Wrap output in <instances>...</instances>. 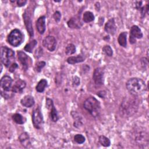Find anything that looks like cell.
<instances>
[{"label":"cell","mask_w":149,"mask_h":149,"mask_svg":"<svg viewBox=\"0 0 149 149\" xmlns=\"http://www.w3.org/2000/svg\"><path fill=\"white\" fill-rule=\"evenodd\" d=\"M18 60L22 66L24 70H27L29 67V57L23 51H18L17 52Z\"/></svg>","instance_id":"15"},{"label":"cell","mask_w":149,"mask_h":149,"mask_svg":"<svg viewBox=\"0 0 149 149\" xmlns=\"http://www.w3.org/2000/svg\"><path fill=\"white\" fill-rule=\"evenodd\" d=\"M24 40V36L19 29L12 30L7 37L8 42L14 47L19 46Z\"/></svg>","instance_id":"6"},{"label":"cell","mask_w":149,"mask_h":149,"mask_svg":"<svg viewBox=\"0 0 149 149\" xmlns=\"http://www.w3.org/2000/svg\"><path fill=\"white\" fill-rule=\"evenodd\" d=\"M141 64L143 68L144 69L146 67L148 66V59L146 58H142L141 59Z\"/></svg>","instance_id":"37"},{"label":"cell","mask_w":149,"mask_h":149,"mask_svg":"<svg viewBox=\"0 0 149 149\" xmlns=\"http://www.w3.org/2000/svg\"><path fill=\"white\" fill-rule=\"evenodd\" d=\"M83 107L93 117L98 116L100 113V102L94 97L91 96L88 97L83 103Z\"/></svg>","instance_id":"3"},{"label":"cell","mask_w":149,"mask_h":149,"mask_svg":"<svg viewBox=\"0 0 149 149\" xmlns=\"http://www.w3.org/2000/svg\"><path fill=\"white\" fill-rule=\"evenodd\" d=\"M45 107L49 111V116L51 120L54 122H56L59 119V116L52 99L49 98H46Z\"/></svg>","instance_id":"8"},{"label":"cell","mask_w":149,"mask_h":149,"mask_svg":"<svg viewBox=\"0 0 149 149\" xmlns=\"http://www.w3.org/2000/svg\"><path fill=\"white\" fill-rule=\"evenodd\" d=\"M12 119L18 125H22L24 123V118L23 116L18 113H16L12 115Z\"/></svg>","instance_id":"27"},{"label":"cell","mask_w":149,"mask_h":149,"mask_svg":"<svg viewBox=\"0 0 149 149\" xmlns=\"http://www.w3.org/2000/svg\"><path fill=\"white\" fill-rule=\"evenodd\" d=\"M84 61V58L80 55H78L76 56H69L66 59V62L70 65L83 62Z\"/></svg>","instance_id":"22"},{"label":"cell","mask_w":149,"mask_h":149,"mask_svg":"<svg viewBox=\"0 0 149 149\" xmlns=\"http://www.w3.org/2000/svg\"><path fill=\"white\" fill-rule=\"evenodd\" d=\"M14 93L12 91H3L2 90H1V95L2 97H3L5 99H9L13 97Z\"/></svg>","instance_id":"31"},{"label":"cell","mask_w":149,"mask_h":149,"mask_svg":"<svg viewBox=\"0 0 149 149\" xmlns=\"http://www.w3.org/2000/svg\"><path fill=\"white\" fill-rule=\"evenodd\" d=\"M116 26L114 18L109 19L107 22L105 24L104 30L108 34L113 36L116 31Z\"/></svg>","instance_id":"16"},{"label":"cell","mask_w":149,"mask_h":149,"mask_svg":"<svg viewBox=\"0 0 149 149\" xmlns=\"http://www.w3.org/2000/svg\"><path fill=\"white\" fill-rule=\"evenodd\" d=\"M46 65V62L44 61H39L38 62L36 63V65H35V68L34 69L35 70L39 73L41 71L42 69Z\"/></svg>","instance_id":"32"},{"label":"cell","mask_w":149,"mask_h":149,"mask_svg":"<svg viewBox=\"0 0 149 149\" xmlns=\"http://www.w3.org/2000/svg\"><path fill=\"white\" fill-rule=\"evenodd\" d=\"M98 141L101 146L105 147H108L111 145V141L109 138L104 135H101L99 136Z\"/></svg>","instance_id":"25"},{"label":"cell","mask_w":149,"mask_h":149,"mask_svg":"<svg viewBox=\"0 0 149 149\" xmlns=\"http://www.w3.org/2000/svg\"><path fill=\"white\" fill-rule=\"evenodd\" d=\"M73 139H74V141L79 144H83L86 141V139H85L84 136L81 134H77L74 135Z\"/></svg>","instance_id":"30"},{"label":"cell","mask_w":149,"mask_h":149,"mask_svg":"<svg viewBox=\"0 0 149 149\" xmlns=\"http://www.w3.org/2000/svg\"><path fill=\"white\" fill-rule=\"evenodd\" d=\"M139 106V101L137 96L126 97L123 99L120 105V113L125 117L132 116L137 112Z\"/></svg>","instance_id":"1"},{"label":"cell","mask_w":149,"mask_h":149,"mask_svg":"<svg viewBox=\"0 0 149 149\" xmlns=\"http://www.w3.org/2000/svg\"><path fill=\"white\" fill-rule=\"evenodd\" d=\"M139 10L140 12L141 18H144L146 13L148 14V5L146 4V6H143Z\"/></svg>","instance_id":"33"},{"label":"cell","mask_w":149,"mask_h":149,"mask_svg":"<svg viewBox=\"0 0 149 149\" xmlns=\"http://www.w3.org/2000/svg\"><path fill=\"white\" fill-rule=\"evenodd\" d=\"M80 78L77 76H74L72 79V84L73 86H77L80 84Z\"/></svg>","instance_id":"35"},{"label":"cell","mask_w":149,"mask_h":149,"mask_svg":"<svg viewBox=\"0 0 149 149\" xmlns=\"http://www.w3.org/2000/svg\"><path fill=\"white\" fill-rule=\"evenodd\" d=\"M127 32L123 31L119 34L118 37V42L120 46L126 48L127 47Z\"/></svg>","instance_id":"21"},{"label":"cell","mask_w":149,"mask_h":149,"mask_svg":"<svg viewBox=\"0 0 149 149\" xmlns=\"http://www.w3.org/2000/svg\"><path fill=\"white\" fill-rule=\"evenodd\" d=\"M142 1H136L135 2V5H134V8L140 10V8L142 7Z\"/></svg>","instance_id":"40"},{"label":"cell","mask_w":149,"mask_h":149,"mask_svg":"<svg viewBox=\"0 0 149 149\" xmlns=\"http://www.w3.org/2000/svg\"><path fill=\"white\" fill-rule=\"evenodd\" d=\"M23 19L24 21V23L26 30L30 36V37H33L34 36V30L32 24V20L31 17L27 10H25L23 13Z\"/></svg>","instance_id":"12"},{"label":"cell","mask_w":149,"mask_h":149,"mask_svg":"<svg viewBox=\"0 0 149 149\" xmlns=\"http://www.w3.org/2000/svg\"><path fill=\"white\" fill-rule=\"evenodd\" d=\"M68 26L72 29H80L83 26V22L81 20L80 15L74 16L71 17L67 22Z\"/></svg>","instance_id":"14"},{"label":"cell","mask_w":149,"mask_h":149,"mask_svg":"<svg viewBox=\"0 0 149 149\" xmlns=\"http://www.w3.org/2000/svg\"><path fill=\"white\" fill-rule=\"evenodd\" d=\"M26 86V83L24 80L18 79L12 87V91L14 93H22Z\"/></svg>","instance_id":"18"},{"label":"cell","mask_w":149,"mask_h":149,"mask_svg":"<svg viewBox=\"0 0 149 149\" xmlns=\"http://www.w3.org/2000/svg\"><path fill=\"white\" fill-rule=\"evenodd\" d=\"M1 62L8 68L15 61V52L6 46H2L1 48Z\"/></svg>","instance_id":"4"},{"label":"cell","mask_w":149,"mask_h":149,"mask_svg":"<svg viewBox=\"0 0 149 149\" xmlns=\"http://www.w3.org/2000/svg\"><path fill=\"white\" fill-rule=\"evenodd\" d=\"M126 87L130 95L137 97L143 94L147 90V86L145 81L138 77H132L126 81Z\"/></svg>","instance_id":"2"},{"label":"cell","mask_w":149,"mask_h":149,"mask_svg":"<svg viewBox=\"0 0 149 149\" xmlns=\"http://www.w3.org/2000/svg\"><path fill=\"white\" fill-rule=\"evenodd\" d=\"M45 19L46 17L45 16H40L36 22V27L37 31L40 34H43L46 29L45 25Z\"/></svg>","instance_id":"17"},{"label":"cell","mask_w":149,"mask_h":149,"mask_svg":"<svg viewBox=\"0 0 149 149\" xmlns=\"http://www.w3.org/2000/svg\"><path fill=\"white\" fill-rule=\"evenodd\" d=\"M104 70L101 67L96 68L93 74V80L96 86L100 87L104 84Z\"/></svg>","instance_id":"9"},{"label":"cell","mask_w":149,"mask_h":149,"mask_svg":"<svg viewBox=\"0 0 149 149\" xmlns=\"http://www.w3.org/2000/svg\"><path fill=\"white\" fill-rule=\"evenodd\" d=\"M19 140L21 144L24 147H28L30 145V137L27 132L22 133L19 136Z\"/></svg>","instance_id":"20"},{"label":"cell","mask_w":149,"mask_h":149,"mask_svg":"<svg viewBox=\"0 0 149 149\" xmlns=\"http://www.w3.org/2000/svg\"><path fill=\"white\" fill-rule=\"evenodd\" d=\"M43 47L47 48L50 52L55 51L56 46V40L55 37L52 36H46L42 41Z\"/></svg>","instance_id":"11"},{"label":"cell","mask_w":149,"mask_h":149,"mask_svg":"<svg viewBox=\"0 0 149 149\" xmlns=\"http://www.w3.org/2000/svg\"><path fill=\"white\" fill-rule=\"evenodd\" d=\"M95 19L94 14L90 11H86L83 15V21L85 23H90L93 22Z\"/></svg>","instance_id":"24"},{"label":"cell","mask_w":149,"mask_h":149,"mask_svg":"<svg viewBox=\"0 0 149 149\" xmlns=\"http://www.w3.org/2000/svg\"><path fill=\"white\" fill-rule=\"evenodd\" d=\"M143 33L140 28L136 26L133 25L130 29L129 42L131 44H134L136 42V39H140L143 37Z\"/></svg>","instance_id":"10"},{"label":"cell","mask_w":149,"mask_h":149,"mask_svg":"<svg viewBox=\"0 0 149 149\" xmlns=\"http://www.w3.org/2000/svg\"><path fill=\"white\" fill-rule=\"evenodd\" d=\"M13 80L8 75H4L2 77L0 81L1 88L3 91H12V84Z\"/></svg>","instance_id":"13"},{"label":"cell","mask_w":149,"mask_h":149,"mask_svg":"<svg viewBox=\"0 0 149 149\" xmlns=\"http://www.w3.org/2000/svg\"><path fill=\"white\" fill-rule=\"evenodd\" d=\"M53 18L54 19L56 22H59L61 20V13L59 11L56 10L53 14Z\"/></svg>","instance_id":"34"},{"label":"cell","mask_w":149,"mask_h":149,"mask_svg":"<svg viewBox=\"0 0 149 149\" xmlns=\"http://www.w3.org/2000/svg\"><path fill=\"white\" fill-rule=\"evenodd\" d=\"M97 94L99 97H100L101 98H104L106 97L107 93L105 90H101V91H98Z\"/></svg>","instance_id":"38"},{"label":"cell","mask_w":149,"mask_h":149,"mask_svg":"<svg viewBox=\"0 0 149 149\" xmlns=\"http://www.w3.org/2000/svg\"><path fill=\"white\" fill-rule=\"evenodd\" d=\"M37 41L36 40H33L32 41H31L30 42L27 43L25 45L24 49V51H26L28 52L31 53L33 49L35 48V47L37 45Z\"/></svg>","instance_id":"26"},{"label":"cell","mask_w":149,"mask_h":149,"mask_svg":"<svg viewBox=\"0 0 149 149\" xmlns=\"http://www.w3.org/2000/svg\"><path fill=\"white\" fill-rule=\"evenodd\" d=\"M18 68V65L16 63L13 62L12 64H11L10 65V66L9 67V71L10 73H13L15 70Z\"/></svg>","instance_id":"36"},{"label":"cell","mask_w":149,"mask_h":149,"mask_svg":"<svg viewBox=\"0 0 149 149\" xmlns=\"http://www.w3.org/2000/svg\"><path fill=\"white\" fill-rule=\"evenodd\" d=\"M26 3H27V1L26 0H17L16 1L17 5L19 7H22V6H24Z\"/></svg>","instance_id":"39"},{"label":"cell","mask_w":149,"mask_h":149,"mask_svg":"<svg viewBox=\"0 0 149 149\" xmlns=\"http://www.w3.org/2000/svg\"><path fill=\"white\" fill-rule=\"evenodd\" d=\"M32 123L34 127L37 129L42 128L44 125V119L41 109L39 107L36 108L32 113Z\"/></svg>","instance_id":"7"},{"label":"cell","mask_w":149,"mask_h":149,"mask_svg":"<svg viewBox=\"0 0 149 149\" xmlns=\"http://www.w3.org/2000/svg\"><path fill=\"white\" fill-rule=\"evenodd\" d=\"M35 101L34 98L30 95H26L20 100V104L22 106L26 108H30L34 105Z\"/></svg>","instance_id":"19"},{"label":"cell","mask_w":149,"mask_h":149,"mask_svg":"<svg viewBox=\"0 0 149 149\" xmlns=\"http://www.w3.org/2000/svg\"><path fill=\"white\" fill-rule=\"evenodd\" d=\"M47 80L45 79H41L37 83L36 86V90L38 93H43L45 90V88L47 86Z\"/></svg>","instance_id":"23"},{"label":"cell","mask_w":149,"mask_h":149,"mask_svg":"<svg viewBox=\"0 0 149 149\" xmlns=\"http://www.w3.org/2000/svg\"><path fill=\"white\" fill-rule=\"evenodd\" d=\"M102 52L108 56H112L113 55V50L110 45H105L102 48Z\"/></svg>","instance_id":"29"},{"label":"cell","mask_w":149,"mask_h":149,"mask_svg":"<svg viewBox=\"0 0 149 149\" xmlns=\"http://www.w3.org/2000/svg\"><path fill=\"white\" fill-rule=\"evenodd\" d=\"M76 51V46L73 44H69L65 48V54L67 55H71L74 54Z\"/></svg>","instance_id":"28"},{"label":"cell","mask_w":149,"mask_h":149,"mask_svg":"<svg viewBox=\"0 0 149 149\" xmlns=\"http://www.w3.org/2000/svg\"><path fill=\"white\" fill-rule=\"evenodd\" d=\"M133 140L140 147H144L148 144V132L141 128H138L133 133Z\"/></svg>","instance_id":"5"}]
</instances>
